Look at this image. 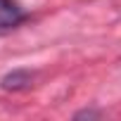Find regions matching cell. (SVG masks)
Returning a JSON list of instances; mask_svg holds the SVG:
<instances>
[{
  "label": "cell",
  "mask_w": 121,
  "mask_h": 121,
  "mask_svg": "<svg viewBox=\"0 0 121 121\" xmlns=\"http://www.w3.org/2000/svg\"><path fill=\"white\" fill-rule=\"evenodd\" d=\"M24 19H26V10L17 0H0V33L17 29Z\"/></svg>",
  "instance_id": "6da1fadb"
},
{
  "label": "cell",
  "mask_w": 121,
  "mask_h": 121,
  "mask_svg": "<svg viewBox=\"0 0 121 121\" xmlns=\"http://www.w3.org/2000/svg\"><path fill=\"white\" fill-rule=\"evenodd\" d=\"M26 83H31V76L26 74V71H14V74H10L5 81H3V88H22V86H26Z\"/></svg>",
  "instance_id": "7a4b0ae2"
}]
</instances>
